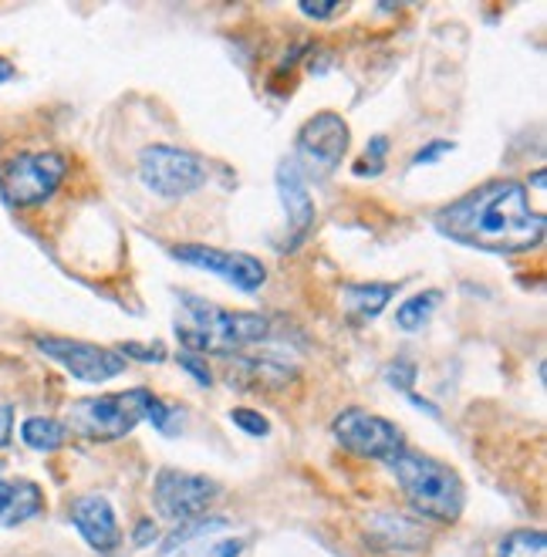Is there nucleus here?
Here are the masks:
<instances>
[{
    "label": "nucleus",
    "instance_id": "20",
    "mask_svg": "<svg viewBox=\"0 0 547 557\" xmlns=\"http://www.w3.org/2000/svg\"><path fill=\"white\" fill-rule=\"evenodd\" d=\"M247 541L240 537H203L200 544L186 547L179 557H240Z\"/></svg>",
    "mask_w": 547,
    "mask_h": 557
},
{
    "label": "nucleus",
    "instance_id": "4",
    "mask_svg": "<svg viewBox=\"0 0 547 557\" xmlns=\"http://www.w3.org/2000/svg\"><path fill=\"white\" fill-rule=\"evenodd\" d=\"M149 399H152L149 388H128V392H112V396L82 399L69 409V419L61 425L75 436H85L95 443H112V440L128 436L146 419Z\"/></svg>",
    "mask_w": 547,
    "mask_h": 557
},
{
    "label": "nucleus",
    "instance_id": "7",
    "mask_svg": "<svg viewBox=\"0 0 547 557\" xmlns=\"http://www.w3.org/2000/svg\"><path fill=\"white\" fill-rule=\"evenodd\" d=\"M348 122L335 112H318L298 128L295 162L304 180H328L348 152Z\"/></svg>",
    "mask_w": 547,
    "mask_h": 557
},
{
    "label": "nucleus",
    "instance_id": "1",
    "mask_svg": "<svg viewBox=\"0 0 547 557\" xmlns=\"http://www.w3.org/2000/svg\"><path fill=\"white\" fill-rule=\"evenodd\" d=\"M436 231L463 247L490 253H524L540 247L544 216L531 210L527 189L521 183L497 180L443 207L436 213Z\"/></svg>",
    "mask_w": 547,
    "mask_h": 557
},
{
    "label": "nucleus",
    "instance_id": "6",
    "mask_svg": "<svg viewBox=\"0 0 547 557\" xmlns=\"http://www.w3.org/2000/svg\"><path fill=\"white\" fill-rule=\"evenodd\" d=\"M332 433L341 443V449L362 456V460H378V463H393L396 456L406 449L402 430L385 416H375L369 409H341L332 422Z\"/></svg>",
    "mask_w": 547,
    "mask_h": 557
},
{
    "label": "nucleus",
    "instance_id": "30",
    "mask_svg": "<svg viewBox=\"0 0 547 557\" xmlns=\"http://www.w3.org/2000/svg\"><path fill=\"white\" fill-rule=\"evenodd\" d=\"M156 523L152 520H139V528H136V534H133V541H136V547H149L152 541H156Z\"/></svg>",
    "mask_w": 547,
    "mask_h": 557
},
{
    "label": "nucleus",
    "instance_id": "8",
    "mask_svg": "<svg viewBox=\"0 0 547 557\" xmlns=\"http://www.w3.org/2000/svg\"><path fill=\"white\" fill-rule=\"evenodd\" d=\"M69 162L58 152H24L14 156L4 173H0V189L11 207H38L51 200L54 189L61 186Z\"/></svg>",
    "mask_w": 547,
    "mask_h": 557
},
{
    "label": "nucleus",
    "instance_id": "13",
    "mask_svg": "<svg viewBox=\"0 0 547 557\" xmlns=\"http://www.w3.org/2000/svg\"><path fill=\"white\" fill-rule=\"evenodd\" d=\"M72 523H75V531L88 541V547L102 550V554L115 550L119 541H122L115 510H112V504L102 494H85V497H78L72 504Z\"/></svg>",
    "mask_w": 547,
    "mask_h": 557
},
{
    "label": "nucleus",
    "instance_id": "16",
    "mask_svg": "<svg viewBox=\"0 0 547 557\" xmlns=\"http://www.w3.org/2000/svg\"><path fill=\"white\" fill-rule=\"evenodd\" d=\"M21 440H24L27 449H35V453H54V449L64 446V440H69V430H64L58 419L30 416L21 425Z\"/></svg>",
    "mask_w": 547,
    "mask_h": 557
},
{
    "label": "nucleus",
    "instance_id": "27",
    "mask_svg": "<svg viewBox=\"0 0 547 557\" xmlns=\"http://www.w3.org/2000/svg\"><path fill=\"white\" fill-rule=\"evenodd\" d=\"M11 433H14V406L0 399V449L11 443Z\"/></svg>",
    "mask_w": 547,
    "mask_h": 557
},
{
    "label": "nucleus",
    "instance_id": "26",
    "mask_svg": "<svg viewBox=\"0 0 547 557\" xmlns=\"http://www.w3.org/2000/svg\"><path fill=\"white\" fill-rule=\"evenodd\" d=\"M446 152H453V143L436 139V143L423 146L420 152L412 156V166H430V162H436V159H439V156H446Z\"/></svg>",
    "mask_w": 547,
    "mask_h": 557
},
{
    "label": "nucleus",
    "instance_id": "5",
    "mask_svg": "<svg viewBox=\"0 0 547 557\" xmlns=\"http://www.w3.org/2000/svg\"><path fill=\"white\" fill-rule=\"evenodd\" d=\"M139 180L163 200H183L207 183V162L176 146H149L139 152Z\"/></svg>",
    "mask_w": 547,
    "mask_h": 557
},
{
    "label": "nucleus",
    "instance_id": "12",
    "mask_svg": "<svg viewBox=\"0 0 547 557\" xmlns=\"http://www.w3.org/2000/svg\"><path fill=\"white\" fill-rule=\"evenodd\" d=\"M277 196L287 213V244L281 250H295V247H301V240L314 226V200H311L308 180L298 170L295 159H284L277 166Z\"/></svg>",
    "mask_w": 547,
    "mask_h": 557
},
{
    "label": "nucleus",
    "instance_id": "14",
    "mask_svg": "<svg viewBox=\"0 0 547 557\" xmlns=\"http://www.w3.org/2000/svg\"><path fill=\"white\" fill-rule=\"evenodd\" d=\"M45 510V494L30 480H0V528L35 520Z\"/></svg>",
    "mask_w": 547,
    "mask_h": 557
},
{
    "label": "nucleus",
    "instance_id": "21",
    "mask_svg": "<svg viewBox=\"0 0 547 557\" xmlns=\"http://www.w3.org/2000/svg\"><path fill=\"white\" fill-rule=\"evenodd\" d=\"M231 422L237 425L240 433L257 436V440H264V436L271 433V419L261 416L257 409H231Z\"/></svg>",
    "mask_w": 547,
    "mask_h": 557
},
{
    "label": "nucleus",
    "instance_id": "10",
    "mask_svg": "<svg viewBox=\"0 0 547 557\" xmlns=\"http://www.w3.org/2000/svg\"><path fill=\"white\" fill-rule=\"evenodd\" d=\"M35 345H38V351H45L51 358V362L69 369L78 382H88V385L109 382L125 372V358L115 348L88 345L78 338H54V335H38Z\"/></svg>",
    "mask_w": 547,
    "mask_h": 557
},
{
    "label": "nucleus",
    "instance_id": "2",
    "mask_svg": "<svg viewBox=\"0 0 547 557\" xmlns=\"http://www.w3.org/2000/svg\"><path fill=\"white\" fill-rule=\"evenodd\" d=\"M179 305L186 311V321L176 324V338L192 355H231L247 345H257L271 338V321L253 311H227L216 308L197 294H179Z\"/></svg>",
    "mask_w": 547,
    "mask_h": 557
},
{
    "label": "nucleus",
    "instance_id": "25",
    "mask_svg": "<svg viewBox=\"0 0 547 557\" xmlns=\"http://www.w3.org/2000/svg\"><path fill=\"white\" fill-rule=\"evenodd\" d=\"M115 351L125 358V362H128V358H139V362H163V358H166L163 345L142 348V345H133V342H128V345H122V348H115Z\"/></svg>",
    "mask_w": 547,
    "mask_h": 557
},
{
    "label": "nucleus",
    "instance_id": "22",
    "mask_svg": "<svg viewBox=\"0 0 547 557\" xmlns=\"http://www.w3.org/2000/svg\"><path fill=\"white\" fill-rule=\"evenodd\" d=\"M385 152H389V139L385 136H375L365 149V156L359 159L356 166V176H378L385 170Z\"/></svg>",
    "mask_w": 547,
    "mask_h": 557
},
{
    "label": "nucleus",
    "instance_id": "9",
    "mask_svg": "<svg viewBox=\"0 0 547 557\" xmlns=\"http://www.w3.org/2000/svg\"><path fill=\"white\" fill-rule=\"evenodd\" d=\"M220 486L200 473H186V470H159L152 483V504L159 517H166L173 523H186L207 517V510L216 504Z\"/></svg>",
    "mask_w": 547,
    "mask_h": 557
},
{
    "label": "nucleus",
    "instance_id": "32",
    "mask_svg": "<svg viewBox=\"0 0 547 557\" xmlns=\"http://www.w3.org/2000/svg\"><path fill=\"white\" fill-rule=\"evenodd\" d=\"M0 470H4V463H0Z\"/></svg>",
    "mask_w": 547,
    "mask_h": 557
},
{
    "label": "nucleus",
    "instance_id": "15",
    "mask_svg": "<svg viewBox=\"0 0 547 557\" xmlns=\"http://www.w3.org/2000/svg\"><path fill=\"white\" fill-rule=\"evenodd\" d=\"M396 298V284H345L341 301L351 321H372Z\"/></svg>",
    "mask_w": 547,
    "mask_h": 557
},
{
    "label": "nucleus",
    "instance_id": "17",
    "mask_svg": "<svg viewBox=\"0 0 547 557\" xmlns=\"http://www.w3.org/2000/svg\"><path fill=\"white\" fill-rule=\"evenodd\" d=\"M443 294L439 290H423V294H412V298H406L396 311V324L402 327V332H420L423 324H430L433 311L439 308Z\"/></svg>",
    "mask_w": 547,
    "mask_h": 557
},
{
    "label": "nucleus",
    "instance_id": "29",
    "mask_svg": "<svg viewBox=\"0 0 547 557\" xmlns=\"http://www.w3.org/2000/svg\"><path fill=\"white\" fill-rule=\"evenodd\" d=\"M338 11H341V4H308V0L301 4V14H304V17H314V21H328V17H335Z\"/></svg>",
    "mask_w": 547,
    "mask_h": 557
},
{
    "label": "nucleus",
    "instance_id": "31",
    "mask_svg": "<svg viewBox=\"0 0 547 557\" xmlns=\"http://www.w3.org/2000/svg\"><path fill=\"white\" fill-rule=\"evenodd\" d=\"M11 78H14V64L8 58H0V85L11 82Z\"/></svg>",
    "mask_w": 547,
    "mask_h": 557
},
{
    "label": "nucleus",
    "instance_id": "19",
    "mask_svg": "<svg viewBox=\"0 0 547 557\" xmlns=\"http://www.w3.org/2000/svg\"><path fill=\"white\" fill-rule=\"evenodd\" d=\"M227 528V520L223 517H197V520H186L183 528H176L173 534H170V541L163 544V554H170V550H176V547H189L192 541H203V537H210L213 531H223Z\"/></svg>",
    "mask_w": 547,
    "mask_h": 557
},
{
    "label": "nucleus",
    "instance_id": "18",
    "mask_svg": "<svg viewBox=\"0 0 547 557\" xmlns=\"http://www.w3.org/2000/svg\"><path fill=\"white\" fill-rule=\"evenodd\" d=\"M375 534L378 541H389V544H399V547H420L426 544V534H420V528H415L412 520H402L396 513H382L375 523Z\"/></svg>",
    "mask_w": 547,
    "mask_h": 557
},
{
    "label": "nucleus",
    "instance_id": "3",
    "mask_svg": "<svg viewBox=\"0 0 547 557\" xmlns=\"http://www.w3.org/2000/svg\"><path fill=\"white\" fill-rule=\"evenodd\" d=\"M389 467L402 486V497L409 500V507L415 513L439 520V523L460 520L463 504H467V486L453 467L436 460V456L415 453L409 446L396 456Z\"/></svg>",
    "mask_w": 547,
    "mask_h": 557
},
{
    "label": "nucleus",
    "instance_id": "11",
    "mask_svg": "<svg viewBox=\"0 0 547 557\" xmlns=\"http://www.w3.org/2000/svg\"><path fill=\"white\" fill-rule=\"evenodd\" d=\"M173 257L179 260V264L200 268V271L227 281L247 294L261 290L268 281V268L261 264V260L250 257V253H240V250H216L207 244H179V247H173Z\"/></svg>",
    "mask_w": 547,
    "mask_h": 557
},
{
    "label": "nucleus",
    "instance_id": "24",
    "mask_svg": "<svg viewBox=\"0 0 547 557\" xmlns=\"http://www.w3.org/2000/svg\"><path fill=\"white\" fill-rule=\"evenodd\" d=\"M146 419L156 425L159 433H170V430H173V425H170V422H173V406H166L163 399H156V396H152L149 406H146Z\"/></svg>",
    "mask_w": 547,
    "mask_h": 557
},
{
    "label": "nucleus",
    "instance_id": "23",
    "mask_svg": "<svg viewBox=\"0 0 547 557\" xmlns=\"http://www.w3.org/2000/svg\"><path fill=\"white\" fill-rule=\"evenodd\" d=\"M176 362H179V369H186L192 379H197L200 385H213V375H210V369H207V362L200 355H192V351H179L176 355Z\"/></svg>",
    "mask_w": 547,
    "mask_h": 557
},
{
    "label": "nucleus",
    "instance_id": "28",
    "mask_svg": "<svg viewBox=\"0 0 547 557\" xmlns=\"http://www.w3.org/2000/svg\"><path fill=\"white\" fill-rule=\"evenodd\" d=\"M412 379H415V369H412L409 362H399V366H393V369H389V382H393V385H399L402 392H409V388H412Z\"/></svg>",
    "mask_w": 547,
    "mask_h": 557
}]
</instances>
